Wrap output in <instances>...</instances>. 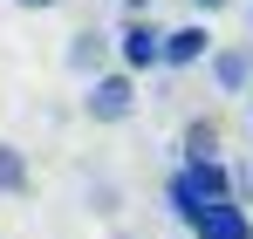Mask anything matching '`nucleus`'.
Instances as JSON below:
<instances>
[{
  "instance_id": "obj_3",
  "label": "nucleus",
  "mask_w": 253,
  "mask_h": 239,
  "mask_svg": "<svg viewBox=\"0 0 253 239\" xmlns=\"http://www.w3.org/2000/svg\"><path fill=\"white\" fill-rule=\"evenodd\" d=\"M192 192H199V205H233V178H226V164L219 158H199V164H185L178 171Z\"/></svg>"
},
{
  "instance_id": "obj_1",
  "label": "nucleus",
  "mask_w": 253,
  "mask_h": 239,
  "mask_svg": "<svg viewBox=\"0 0 253 239\" xmlns=\"http://www.w3.org/2000/svg\"><path fill=\"white\" fill-rule=\"evenodd\" d=\"M130 110H137V82H130V69H117V76H89V96H83V117L89 123H124Z\"/></svg>"
},
{
  "instance_id": "obj_6",
  "label": "nucleus",
  "mask_w": 253,
  "mask_h": 239,
  "mask_svg": "<svg viewBox=\"0 0 253 239\" xmlns=\"http://www.w3.org/2000/svg\"><path fill=\"white\" fill-rule=\"evenodd\" d=\"M103 55H110V35H103V28H83V35H69V55H62V62H69L76 76H96Z\"/></svg>"
},
{
  "instance_id": "obj_13",
  "label": "nucleus",
  "mask_w": 253,
  "mask_h": 239,
  "mask_svg": "<svg viewBox=\"0 0 253 239\" xmlns=\"http://www.w3.org/2000/svg\"><path fill=\"white\" fill-rule=\"evenodd\" d=\"M247 89H253V48H247Z\"/></svg>"
},
{
  "instance_id": "obj_4",
  "label": "nucleus",
  "mask_w": 253,
  "mask_h": 239,
  "mask_svg": "<svg viewBox=\"0 0 253 239\" xmlns=\"http://www.w3.org/2000/svg\"><path fill=\"white\" fill-rule=\"evenodd\" d=\"M192 239H253V226H247L240 205H206V212L192 219Z\"/></svg>"
},
{
  "instance_id": "obj_8",
  "label": "nucleus",
  "mask_w": 253,
  "mask_h": 239,
  "mask_svg": "<svg viewBox=\"0 0 253 239\" xmlns=\"http://www.w3.org/2000/svg\"><path fill=\"white\" fill-rule=\"evenodd\" d=\"M199 158H219V123H212V117L185 123V164H199Z\"/></svg>"
},
{
  "instance_id": "obj_12",
  "label": "nucleus",
  "mask_w": 253,
  "mask_h": 239,
  "mask_svg": "<svg viewBox=\"0 0 253 239\" xmlns=\"http://www.w3.org/2000/svg\"><path fill=\"white\" fill-rule=\"evenodd\" d=\"M124 7H130V14H151V0H124Z\"/></svg>"
},
{
  "instance_id": "obj_11",
  "label": "nucleus",
  "mask_w": 253,
  "mask_h": 239,
  "mask_svg": "<svg viewBox=\"0 0 253 239\" xmlns=\"http://www.w3.org/2000/svg\"><path fill=\"white\" fill-rule=\"evenodd\" d=\"M192 7H206V14H226V7H233V0H192Z\"/></svg>"
},
{
  "instance_id": "obj_7",
  "label": "nucleus",
  "mask_w": 253,
  "mask_h": 239,
  "mask_svg": "<svg viewBox=\"0 0 253 239\" xmlns=\"http://www.w3.org/2000/svg\"><path fill=\"white\" fill-rule=\"evenodd\" d=\"M212 82H219V96H240L247 89V48H212Z\"/></svg>"
},
{
  "instance_id": "obj_9",
  "label": "nucleus",
  "mask_w": 253,
  "mask_h": 239,
  "mask_svg": "<svg viewBox=\"0 0 253 239\" xmlns=\"http://www.w3.org/2000/svg\"><path fill=\"white\" fill-rule=\"evenodd\" d=\"M0 192H7V199L28 192V151H21V144H0Z\"/></svg>"
},
{
  "instance_id": "obj_2",
  "label": "nucleus",
  "mask_w": 253,
  "mask_h": 239,
  "mask_svg": "<svg viewBox=\"0 0 253 239\" xmlns=\"http://www.w3.org/2000/svg\"><path fill=\"white\" fill-rule=\"evenodd\" d=\"M117 55H124V69H130V76H144V69H165V28L137 14L124 35H117Z\"/></svg>"
},
{
  "instance_id": "obj_10",
  "label": "nucleus",
  "mask_w": 253,
  "mask_h": 239,
  "mask_svg": "<svg viewBox=\"0 0 253 239\" xmlns=\"http://www.w3.org/2000/svg\"><path fill=\"white\" fill-rule=\"evenodd\" d=\"M14 7H28V14H48V7H62V0H14Z\"/></svg>"
},
{
  "instance_id": "obj_5",
  "label": "nucleus",
  "mask_w": 253,
  "mask_h": 239,
  "mask_svg": "<svg viewBox=\"0 0 253 239\" xmlns=\"http://www.w3.org/2000/svg\"><path fill=\"white\" fill-rule=\"evenodd\" d=\"M206 55H212V35L199 28V21L165 35V69H192V62H206Z\"/></svg>"
}]
</instances>
